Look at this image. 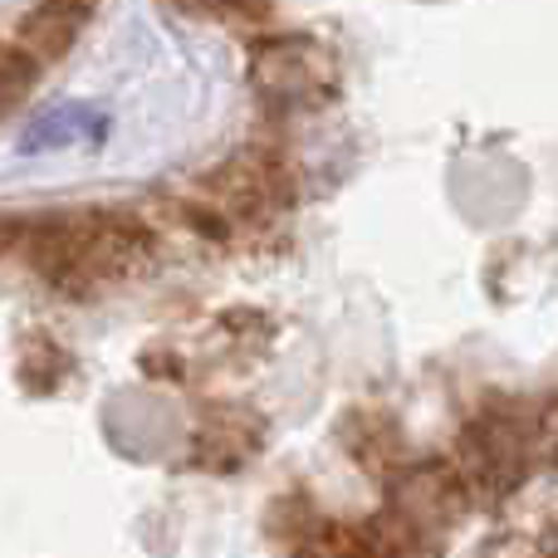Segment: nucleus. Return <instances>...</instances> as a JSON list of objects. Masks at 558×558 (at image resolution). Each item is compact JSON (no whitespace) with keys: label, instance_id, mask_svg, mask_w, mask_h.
Returning a JSON list of instances; mask_svg holds the SVG:
<instances>
[{"label":"nucleus","instance_id":"1","mask_svg":"<svg viewBox=\"0 0 558 558\" xmlns=\"http://www.w3.org/2000/svg\"><path fill=\"white\" fill-rule=\"evenodd\" d=\"M255 88L279 113L324 104L333 94V59L308 39H270V45L255 49Z\"/></svg>","mask_w":558,"mask_h":558},{"label":"nucleus","instance_id":"2","mask_svg":"<svg viewBox=\"0 0 558 558\" xmlns=\"http://www.w3.org/2000/svg\"><path fill=\"white\" fill-rule=\"evenodd\" d=\"M88 20V5H78V0H45V5L29 10L25 29H20V49H25L29 59H64L69 45L78 39V29H84Z\"/></svg>","mask_w":558,"mask_h":558},{"label":"nucleus","instance_id":"3","mask_svg":"<svg viewBox=\"0 0 558 558\" xmlns=\"http://www.w3.org/2000/svg\"><path fill=\"white\" fill-rule=\"evenodd\" d=\"M29 84H35V59H29L25 49H5V45H0V113H5V108H15L20 98L29 94Z\"/></svg>","mask_w":558,"mask_h":558},{"label":"nucleus","instance_id":"4","mask_svg":"<svg viewBox=\"0 0 558 558\" xmlns=\"http://www.w3.org/2000/svg\"><path fill=\"white\" fill-rule=\"evenodd\" d=\"M78 5H94V0H78Z\"/></svg>","mask_w":558,"mask_h":558}]
</instances>
